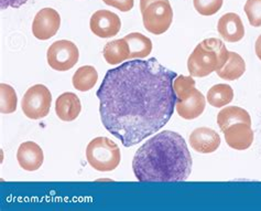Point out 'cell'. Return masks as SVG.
Listing matches in <instances>:
<instances>
[{
    "label": "cell",
    "mask_w": 261,
    "mask_h": 211,
    "mask_svg": "<svg viewBox=\"0 0 261 211\" xmlns=\"http://www.w3.org/2000/svg\"><path fill=\"white\" fill-rule=\"evenodd\" d=\"M192 165L187 142L172 131H164L147 140L133 160L135 176L140 182L185 181Z\"/></svg>",
    "instance_id": "7a4b0ae2"
},
{
    "label": "cell",
    "mask_w": 261,
    "mask_h": 211,
    "mask_svg": "<svg viewBox=\"0 0 261 211\" xmlns=\"http://www.w3.org/2000/svg\"><path fill=\"white\" fill-rule=\"evenodd\" d=\"M82 111L81 101L76 94L65 92L56 101V113L63 122H72L79 118Z\"/></svg>",
    "instance_id": "9a60e30c"
},
{
    "label": "cell",
    "mask_w": 261,
    "mask_h": 211,
    "mask_svg": "<svg viewBox=\"0 0 261 211\" xmlns=\"http://www.w3.org/2000/svg\"><path fill=\"white\" fill-rule=\"evenodd\" d=\"M143 26L153 35H162L172 25L173 9L169 0H140Z\"/></svg>",
    "instance_id": "5b68a950"
},
{
    "label": "cell",
    "mask_w": 261,
    "mask_h": 211,
    "mask_svg": "<svg viewBox=\"0 0 261 211\" xmlns=\"http://www.w3.org/2000/svg\"><path fill=\"white\" fill-rule=\"evenodd\" d=\"M52 94L43 84H36L28 88L22 99V111L30 120H40L50 113Z\"/></svg>",
    "instance_id": "8992f818"
},
{
    "label": "cell",
    "mask_w": 261,
    "mask_h": 211,
    "mask_svg": "<svg viewBox=\"0 0 261 211\" xmlns=\"http://www.w3.org/2000/svg\"><path fill=\"white\" fill-rule=\"evenodd\" d=\"M88 164L98 172H112L120 164L121 154L118 145L107 137H96L86 148Z\"/></svg>",
    "instance_id": "277c9868"
},
{
    "label": "cell",
    "mask_w": 261,
    "mask_h": 211,
    "mask_svg": "<svg viewBox=\"0 0 261 211\" xmlns=\"http://www.w3.org/2000/svg\"><path fill=\"white\" fill-rule=\"evenodd\" d=\"M28 0H0V8L2 10H6L8 8H20V7L27 4Z\"/></svg>",
    "instance_id": "484cf974"
},
{
    "label": "cell",
    "mask_w": 261,
    "mask_h": 211,
    "mask_svg": "<svg viewBox=\"0 0 261 211\" xmlns=\"http://www.w3.org/2000/svg\"><path fill=\"white\" fill-rule=\"evenodd\" d=\"M89 27L95 36L112 38L118 35L121 29L120 18L109 10L96 11L91 18Z\"/></svg>",
    "instance_id": "9c48e42d"
},
{
    "label": "cell",
    "mask_w": 261,
    "mask_h": 211,
    "mask_svg": "<svg viewBox=\"0 0 261 211\" xmlns=\"http://www.w3.org/2000/svg\"><path fill=\"white\" fill-rule=\"evenodd\" d=\"M98 80V73L96 69L92 65H84L81 66L77 71L74 73L72 83L73 86L76 88L77 91L86 92L92 90L97 83Z\"/></svg>",
    "instance_id": "ffe728a7"
},
{
    "label": "cell",
    "mask_w": 261,
    "mask_h": 211,
    "mask_svg": "<svg viewBox=\"0 0 261 211\" xmlns=\"http://www.w3.org/2000/svg\"><path fill=\"white\" fill-rule=\"evenodd\" d=\"M106 5L112 6L122 12L130 11L134 8L135 0H102Z\"/></svg>",
    "instance_id": "d4e9b609"
},
{
    "label": "cell",
    "mask_w": 261,
    "mask_h": 211,
    "mask_svg": "<svg viewBox=\"0 0 261 211\" xmlns=\"http://www.w3.org/2000/svg\"><path fill=\"white\" fill-rule=\"evenodd\" d=\"M245 12L252 27H261V0H247Z\"/></svg>",
    "instance_id": "cb8c5ba5"
},
{
    "label": "cell",
    "mask_w": 261,
    "mask_h": 211,
    "mask_svg": "<svg viewBox=\"0 0 261 211\" xmlns=\"http://www.w3.org/2000/svg\"><path fill=\"white\" fill-rule=\"evenodd\" d=\"M223 133L227 145L236 151L248 149L252 145L253 137H255L251 125L243 123V122L228 126Z\"/></svg>",
    "instance_id": "7c38bea8"
},
{
    "label": "cell",
    "mask_w": 261,
    "mask_h": 211,
    "mask_svg": "<svg viewBox=\"0 0 261 211\" xmlns=\"http://www.w3.org/2000/svg\"><path fill=\"white\" fill-rule=\"evenodd\" d=\"M46 58L47 63L53 70L68 71L77 63L80 58L79 48L68 40H59L49 46Z\"/></svg>",
    "instance_id": "52a82bcc"
},
{
    "label": "cell",
    "mask_w": 261,
    "mask_h": 211,
    "mask_svg": "<svg viewBox=\"0 0 261 211\" xmlns=\"http://www.w3.org/2000/svg\"><path fill=\"white\" fill-rule=\"evenodd\" d=\"M255 51L257 57L259 58V60L261 61V36L258 37V39L256 40V43H255Z\"/></svg>",
    "instance_id": "4316f807"
},
{
    "label": "cell",
    "mask_w": 261,
    "mask_h": 211,
    "mask_svg": "<svg viewBox=\"0 0 261 211\" xmlns=\"http://www.w3.org/2000/svg\"><path fill=\"white\" fill-rule=\"evenodd\" d=\"M176 77L155 58L133 60L109 70L97 91L102 125L125 147L160 131L174 112Z\"/></svg>",
    "instance_id": "6da1fadb"
},
{
    "label": "cell",
    "mask_w": 261,
    "mask_h": 211,
    "mask_svg": "<svg viewBox=\"0 0 261 211\" xmlns=\"http://www.w3.org/2000/svg\"><path fill=\"white\" fill-rule=\"evenodd\" d=\"M217 30L221 37L227 42H238L245 36V27L237 13H225L218 20Z\"/></svg>",
    "instance_id": "5bb4252c"
},
{
    "label": "cell",
    "mask_w": 261,
    "mask_h": 211,
    "mask_svg": "<svg viewBox=\"0 0 261 211\" xmlns=\"http://www.w3.org/2000/svg\"><path fill=\"white\" fill-rule=\"evenodd\" d=\"M17 159L20 167L27 172H36L43 164V151L37 143L24 142L19 146Z\"/></svg>",
    "instance_id": "4fadbf2b"
},
{
    "label": "cell",
    "mask_w": 261,
    "mask_h": 211,
    "mask_svg": "<svg viewBox=\"0 0 261 211\" xmlns=\"http://www.w3.org/2000/svg\"><path fill=\"white\" fill-rule=\"evenodd\" d=\"M240 122L251 125L249 113L239 106H226L217 115V124L222 132H224L228 126L240 123Z\"/></svg>",
    "instance_id": "2e32d148"
},
{
    "label": "cell",
    "mask_w": 261,
    "mask_h": 211,
    "mask_svg": "<svg viewBox=\"0 0 261 211\" xmlns=\"http://www.w3.org/2000/svg\"><path fill=\"white\" fill-rule=\"evenodd\" d=\"M233 99V90L230 85L219 83L212 86L207 92V102L214 107L228 105Z\"/></svg>",
    "instance_id": "44dd1931"
},
{
    "label": "cell",
    "mask_w": 261,
    "mask_h": 211,
    "mask_svg": "<svg viewBox=\"0 0 261 211\" xmlns=\"http://www.w3.org/2000/svg\"><path fill=\"white\" fill-rule=\"evenodd\" d=\"M221 136L210 127H198L190 135L191 147L201 154L216 152L221 146Z\"/></svg>",
    "instance_id": "8fae6325"
},
{
    "label": "cell",
    "mask_w": 261,
    "mask_h": 211,
    "mask_svg": "<svg viewBox=\"0 0 261 211\" xmlns=\"http://www.w3.org/2000/svg\"><path fill=\"white\" fill-rule=\"evenodd\" d=\"M129 49H130V58L129 59H143L147 58L152 51V41L143 36L139 32L129 33L125 37Z\"/></svg>",
    "instance_id": "ac0fdd59"
},
{
    "label": "cell",
    "mask_w": 261,
    "mask_h": 211,
    "mask_svg": "<svg viewBox=\"0 0 261 211\" xmlns=\"http://www.w3.org/2000/svg\"><path fill=\"white\" fill-rule=\"evenodd\" d=\"M246 72V62L245 60L239 56L236 52L229 51V58L228 61L225 63V65L221 70L217 71V76L224 80L228 81H235L238 80L240 77L244 76Z\"/></svg>",
    "instance_id": "d6986e66"
},
{
    "label": "cell",
    "mask_w": 261,
    "mask_h": 211,
    "mask_svg": "<svg viewBox=\"0 0 261 211\" xmlns=\"http://www.w3.org/2000/svg\"><path fill=\"white\" fill-rule=\"evenodd\" d=\"M224 0H193L195 10L202 16H213L221 10Z\"/></svg>",
    "instance_id": "603a6c76"
},
{
    "label": "cell",
    "mask_w": 261,
    "mask_h": 211,
    "mask_svg": "<svg viewBox=\"0 0 261 211\" xmlns=\"http://www.w3.org/2000/svg\"><path fill=\"white\" fill-rule=\"evenodd\" d=\"M61 26V17L56 9H41L32 22V33L39 40H49L57 35Z\"/></svg>",
    "instance_id": "ba28073f"
},
{
    "label": "cell",
    "mask_w": 261,
    "mask_h": 211,
    "mask_svg": "<svg viewBox=\"0 0 261 211\" xmlns=\"http://www.w3.org/2000/svg\"><path fill=\"white\" fill-rule=\"evenodd\" d=\"M229 51L222 40L208 38L195 46L188 60L191 77L205 78L222 69L228 61Z\"/></svg>",
    "instance_id": "3957f363"
},
{
    "label": "cell",
    "mask_w": 261,
    "mask_h": 211,
    "mask_svg": "<svg viewBox=\"0 0 261 211\" xmlns=\"http://www.w3.org/2000/svg\"><path fill=\"white\" fill-rule=\"evenodd\" d=\"M18 98L15 88L9 84H0V111L3 114L16 112Z\"/></svg>",
    "instance_id": "7402d4cb"
},
{
    "label": "cell",
    "mask_w": 261,
    "mask_h": 211,
    "mask_svg": "<svg viewBox=\"0 0 261 211\" xmlns=\"http://www.w3.org/2000/svg\"><path fill=\"white\" fill-rule=\"evenodd\" d=\"M102 56L108 64L116 65L125 62L130 58V49L125 38L106 43L102 50Z\"/></svg>",
    "instance_id": "e0dca14e"
},
{
    "label": "cell",
    "mask_w": 261,
    "mask_h": 211,
    "mask_svg": "<svg viewBox=\"0 0 261 211\" xmlns=\"http://www.w3.org/2000/svg\"><path fill=\"white\" fill-rule=\"evenodd\" d=\"M205 106L206 100L203 93L195 87L182 97L176 98V112L184 120L197 119L203 114Z\"/></svg>",
    "instance_id": "30bf717a"
}]
</instances>
